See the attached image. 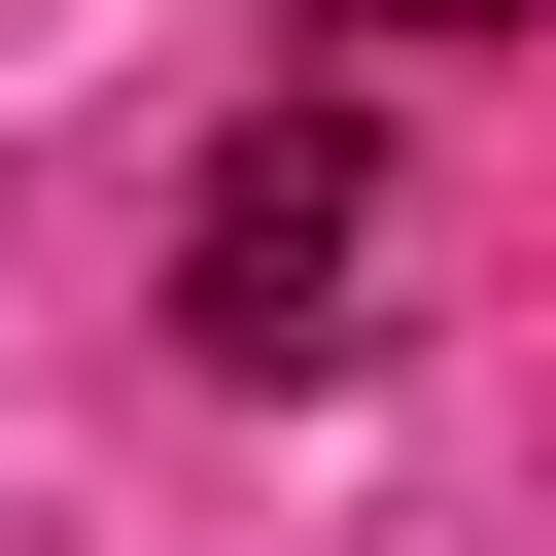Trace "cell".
Segmentation results:
<instances>
[{"instance_id": "1", "label": "cell", "mask_w": 556, "mask_h": 556, "mask_svg": "<svg viewBox=\"0 0 556 556\" xmlns=\"http://www.w3.org/2000/svg\"><path fill=\"white\" fill-rule=\"evenodd\" d=\"M174 348H208V382H348V348H382V139H348V104H243V139L174 174Z\"/></svg>"}, {"instance_id": "2", "label": "cell", "mask_w": 556, "mask_h": 556, "mask_svg": "<svg viewBox=\"0 0 556 556\" xmlns=\"http://www.w3.org/2000/svg\"><path fill=\"white\" fill-rule=\"evenodd\" d=\"M348 35H382V70H452V35H521V0H348Z\"/></svg>"}]
</instances>
